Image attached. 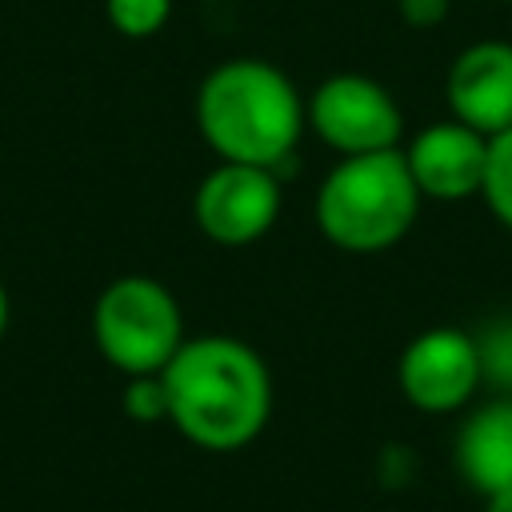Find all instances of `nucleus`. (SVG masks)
Instances as JSON below:
<instances>
[{
    "label": "nucleus",
    "mask_w": 512,
    "mask_h": 512,
    "mask_svg": "<svg viewBox=\"0 0 512 512\" xmlns=\"http://www.w3.org/2000/svg\"><path fill=\"white\" fill-rule=\"evenodd\" d=\"M168 424L204 452L248 448L272 416V372L264 356L236 336H192L160 372Z\"/></svg>",
    "instance_id": "1"
},
{
    "label": "nucleus",
    "mask_w": 512,
    "mask_h": 512,
    "mask_svg": "<svg viewBox=\"0 0 512 512\" xmlns=\"http://www.w3.org/2000/svg\"><path fill=\"white\" fill-rule=\"evenodd\" d=\"M304 100L288 72L268 60L236 56L216 64L196 92V128L220 160L276 168L304 132Z\"/></svg>",
    "instance_id": "2"
},
{
    "label": "nucleus",
    "mask_w": 512,
    "mask_h": 512,
    "mask_svg": "<svg viewBox=\"0 0 512 512\" xmlns=\"http://www.w3.org/2000/svg\"><path fill=\"white\" fill-rule=\"evenodd\" d=\"M420 200L400 148L344 156L316 192V228L332 248L372 256L412 232Z\"/></svg>",
    "instance_id": "3"
},
{
    "label": "nucleus",
    "mask_w": 512,
    "mask_h": 512,
    "mask_svg": "<svg viewBox=\"0 0 512 512\" xmlns=\"http://www.w3.org/2000/svg\"><path fill=\"white\" fill-rule=\"evenodd\" d=\"M96 352L124 376H156L176 356L184 336V316L168 284L152 276H116L92 304Z\"/></svg>",
    "instance_id": "4"
},
{
    "label": "nucleus",
    "mask_w": 512,
    "mask_h": 512,
    "mask_svg": "<svg viewBox=\"0 0 512 512\" xmlns=\"http://www.w3.org/2000/svg\"><path fill=\"white\" fill-rule=\"evenodd\" d=\"M304 116L312 132L340 156H368L388 152L400 144L404 112L396 96L360 72H336L328 76L304 104Z\"/></svg>",
    "instance_id": "5"
},
{
    "label": "nucleus",
    "mask_w": 512,
    "mask_h": 512,
    "mask_svg": "<svg viewBox=\"0 0 512 512\" xmlns=\"http://www.w3.org/2000/svg\"><path fill=\"white\" fill-rule=\"evenodd\" d=\"M396 384L416 412L428 416L464 412L484 384L476 336L448 324L416 332L396 360Z\"/></svg>",
    "instance_id": "6"
},
{
    "label": "nucleus",
    "mask_w": 512,
    "mask_h": 512,
    "mask_svg": "<svg viewBox=\"0 0 512 512\" xmlns=\"http://www.w3.org/2000/svg\"><path fill=\"white\" fill-rule=\"evenodd\" d=\"M196 228L224 248H244L260 240L280 216V180L276 168L220 160L192 196Z\"/></svg>",
    "instance_id": "7"
},
{
    "label": "nucleus",
    "mask_w": 512,
    "mask_h": 512,
    "mask_svg": "<svg viewBox=\"0 0 512 512\" xmlns=\"http://www.w3.org/2000/svg\"><path fill=\"white\" fill-rule=\"evenodd\" d=\"M404 160L424 200H468L484 188L488 136L460 120H436L416 132Z\"/></svg>",
    "instance_id": "8"
},
{
    "label": "nucleus",
    "mask_w": 512,
    "mask_h": 512,
    "mask_svg": "<svg viewBox=\"0 0 512 512\" xmlns=\"http://www.w3.org/2000/svg\"><path fill=\"white\" fill-rule=\"evenodd\" d=\"M444 96L452 120L476 128L480 136H496L512 128V44L504 40L468 44L448 68Z\"/></svg>",
    "instance_id": "9"
},
{
    "label": "nucleus",
    "mask_w": 512,
    "mask_h": 512,
    "mask_svg": "<svg viewBox=\"0 0 512 512\" xmlns=\"http://www.w3.org/2000/svg\"><path fill=\"white\" fill-rule=\"evenodd\" d=\"M456 468L472 492L512 488V396L476 404L456 432Z\"/></svg>",
    "instance_id": "10"
},
{
    "label": "nucleus",
    "mask_w": 512,
    "mask_h": 512,
    "mask_svg": "<svg viewBox=\"0 0 512 512\" xmlns=\"http://www.w3.org/2000/svg\"><path fill=\"white\" fill-rule=\"evenodd\" d=\"M480 196L488 200L492 216L512 232V128L488 136V168Z\"/></svg>",
    "instance_id": "11"
},
{
    "label": "nucleus",
    "mask_w": 512,
    "mask_h": 512,
    "mask_svg": "<svg viewBox=\"0 0 512 512\" xmlns=\"http://www.w3.org/2000/svg\"><path fill=\"white\" fill-rule=\"evenodd\" d=\"M108 24L128 36V40H148L156 36L168 16H172V0H104Z\"/></svg>",
    "instance_id": "12"
},
{
    "label": "nucleus",
    "mask_w": 512,
    "mask_h": 512,
    "mask_svg": "<svg viewBox=\"0 0 512 512\" xmlns=\"http://www.w3.org/2000/svg\"><path fill=\"white\" fill-rule=\"evenodd\" d=\"M476 348H480L484 384H496V388L512 392V320H500V324L484 328L476 336Z\"/></svg>",
    "instance_id": "13"
},
{
    "label": "nucleus",
    "mask_w": 512,
    "mask_h": 512,
    "mask_svg": "<svg viewBox=\"0 0 512 512\" xmlns=\"http://www.w3.org/2000/svg\"><path fill=\"white\" fill-rule=\"evenodd\" d=\"M120 408H124V416L136 420V424L168 420V392H164L160 372H156V376H128L124 396H120Z\"/></svg>",
    "instance_id": "14"
},
{
    "label": "nucleus",
    "mask_w": 512,
    "mask_h": 512,
    "mask_svg": "<svg viewBox=\"0 0 512 512\" xmlns=\"http://www.w3.org/2000/svg\"><path fill=\"white\" fill-rule=\"evenodd\" d=\"M396 4H400V20L408 28H436V24H444V16L452 8V0H396Z\"/></svg>",
    "instance_id": "15"
},
{
    "label": "nucleus",
    "mask_w": 512,
    "mask_h": 512,
    "mask_svg": "<svg viewBox=\"0 0 512 512\" xmlns=\"http://www.w3.org/2000/svg\"><path fill=\"white\" fill-rule=\"evenodd\" d=\"M480 512H512V488H504V492H488L484 504H480Z\"/></svg>",
    "instance_id": "16"
},
{
    "label": "nucleus",
    "mask_w": 512,
    "mask_h": 512,
    "mask_svg": "<svg viewBox=\"0 0 512 512\" xmlns=\"http://www.w3.org/2000/svg\"><path fill=\"white\" fill-rule=\"evenodd\" d=\"M8 316H12V304H8V288L0 284V340H4V332H8Z\"/></svg>",
    "instance_id": "17"
}]
</instances>
